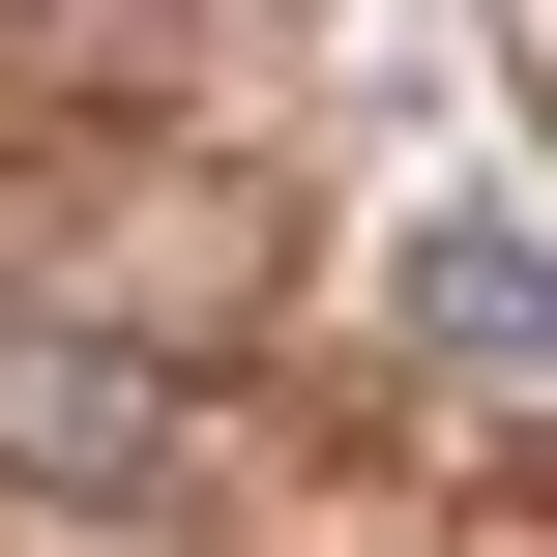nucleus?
<instances>
[{"instance_id":"f257e3e1","label":"nucleus","mask_w":557,"mask_h":557,"mask_svg":"<svg viewBox=\"0 0 557 557\" xmlns=\"http://www.w3.org/2000/svg\"><path fill=\"white\" fill-rule=\"evenodd\" d=\"M176 470H206V352H147V323H88V294H0V499L147 529Z\"/></svg>"},{"instance_id":"f03ea898","label":"nucleus","mask_w":557,"mask_h":557,"mask_svg":"<svg viewBox=\"0 0 557 557\" xmlns=\"http://www.w3.org/2000/svg\"><path fill=\"white\" fill-rule=\"evenodd\" d=\"M529 323H557V235L470 176V206L411 235V352H441V411H529Z\"/></svg>"}]
</instances>
